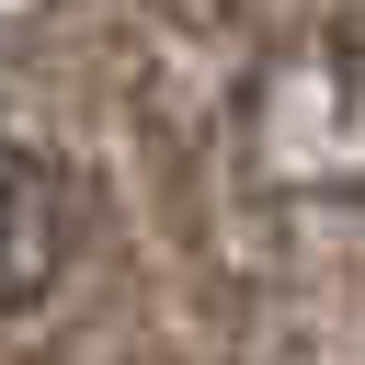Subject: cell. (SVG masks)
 <instances>
[{
    "label": "cell",
    "instance_id": "cell-1",
    "mask_svg": "<svg viewBox=\"0 0 365 365\" xmlns=\"http://www.w3.org/2000/svg\"><path fill=\"white\" fill-rule=\"evenodd\" d=\"M240 171L285 205H365V34H285L240 80Z\"/></svg>",
    "mask_w": 365,
    "mask_h": 365
},
{
    "label": "cell",
    "instance_id": "cell-2",
    "mask_svg": "<svg viewBox=\"0 0 365 365\" xmlns=\"http://www.w3.org/2000/svg\"><path fill=\"white\" fill-rule=\"evenodd\" d=\"M68 251H80V182H68V160L34 148V137H0V319L34 308V297H57Z\"/></svg>",
    "mask_w": 365,
    "mask_h": 365
}]
</instances>
